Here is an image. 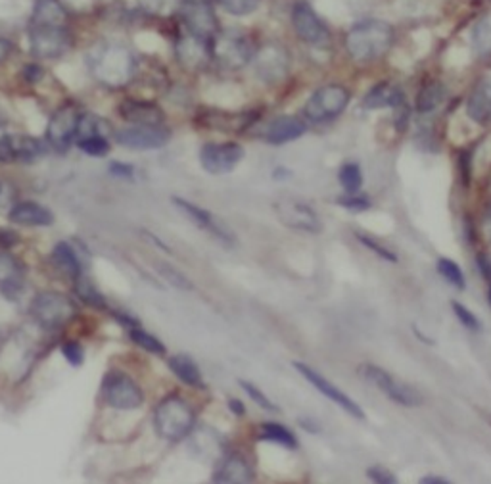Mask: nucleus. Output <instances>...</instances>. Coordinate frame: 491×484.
Returning <instances> with one entry per match:
<instances>
[{
  "label": "nucleus",
  "instance_id": "f257e3e1",
  "mask_svg": "<svg viewBox=\"0 0 491 484\" xmlns=\"http://www.w3.org/2000/svg\"><path fill=\"white\" fill-rule=\"evenodd\" d=\"M394 27L382 20H363L355 23L346 37V50L355 62L368 64L380 60L394 45Z\"/></svg>",
  "mask_w": 491,
  "mask_h": 484
},
{
  "label": "nucleus",
  "instance_id": "f03ea898",
  "mask_svg": "<svg viewBox=\"0 0 491 484\" xmlns=\"http://www.w3.org/2000/svg\"><path fill=\"white\" fill-rule=\"evenodd\" d=\"M93 78L106 87H123L137 71V58L122 45H102L88 58Z\"/></svg>",
  "mask_w": 491,
  "mask_h": 484
},
{
  "label": "nucleus",
  "instance_id": "7ed1b4c3",
  "mask_svg": "<svg viewBox=\"0 0 491 484\" xmlns=\"http://www.w3.org/2000/svg\"><path fill=\"white\" fill-rule=\"evenodd\" d=\"M212 60L223 69H242L251 64L256 47L241 29H219L210 41Z\"/></svg>",
  "mask_w": 491,
  "mask_h": 484
},
{
  "label": "nucleus",
  "instance_id": "20e7f679",
  "mask_svg": "<svg viewBox=\"0 0 491 484\" xmlns=\"http://www.w3.org/2000/svg\"><path fill=\"white\" fill-rule=\"evenodd\" d=\"M195 412H192L188 402L178 398V396H169V398L161 400L154 412L156 433L169 443H178V440L186 438L195 429Z\"/></svg>",
  "mask_w": 491,
  "mask_h": 484
},
{
  "label": "nucleus",
  "instance_id": "39448f33",
  "mask_svg": "<svg viewBox=\"0 0 491 484\" xmlns=\"http://www.w3.org/2000/svg\"><path fill=\"white\" fill-rule=\"evenodd\" d=\"M273 212L278 222L297 233L319 234L323 231V222L317 210L309 202L297 196H280L273 202Z\"/></svg>",
  "mask_w": 491,
  "mask_h": 484
},
{
  "label": "nucleus",
  "instance_id": "423d86ee",
  "mask_svg": "<svg viewBox=\"0 0 491 484\" xmlns=\"http://www.w3.org/2000/svg\"><path fill=\"white\" fill-rule=\"evenodd\" d=\"M350 98L351 95L344 85H336V83L324 85V87H319V89L309 96V100L305 102L304 114L307 120L314 123L331 122L348 108Z\"/></svg>",
  "mask_w": 491,
  "mask_h": 484
},
{
  "label": "nucleus",
  "instance_id": "0eeeda50",
  "mask_svg": "<svg viewBox=\"0 0 491 484\" xmlns=\"http://www.w3.org/2000/svg\"><path fill=\"white\" fill-rule=\"evenodd\" d=\"M359 375L370 383L373 387H377L386 398H390L392 402L404 406V407H416L423 404L421 394L416 392L413 387L401 383L399 379H396L392 373H388L386 370L378 368V365L373 363H363L359 365Z\"/></svg>",
  "mask_w": 491,
  "mask_h": 484
},
{
  "label": "nucleus",
  "instance_id": "6e6552de",
  "mask_svg": "<svg viewBox=\"0 0 491 484\" xmlns=\"http://www.w3.org/2000/svg\"><path fill=\"white\" fill-rule=\"evenodd\" d=\"M77 314L76 302L59 292H42L32 302V315L44 329L64 327Z\"/></svg>",
  "mask_w": 491,
  "mask_h": 484
},
{
  "label": "nucleus",
  "instance_id": "1a4fd4ad",
  "mask_svg": "<svg viewBox=\"0 0 491 484\" xmlns=\"http://www.w3.org/2000/svg\"><path fill=\"white\" fill-rule=\"evenodd\" d=\"M71 47L66 25H29V50L42 60L64 56Z\"/></svg>",
  "mask_w": 491,
  "mask_h": 484
},
{
  "label": "nucleus",
  "instance_id": "9d476101",
  "mask_svg": "<svg viewBox=\"0 0 491 484\" xmlns=\"http://www.w3.org/2000/svg\"><path fill=\"white\" fill-rule=\"evenodd\" d=\"M102 396L108 406L115 409H137L142 406V390L129 375L122 371H110L102 380Z\"/></svg>",
  "mask_w": 491,
  "mask_h": 484
},
{
  "label": "nucleus",
  "instance_id": "9b49d317",
  "mask_svg": "<svg viewBox=\"0 0 491 484\" xmlns=\"http://www.w3.org/2000/svg\"><path fill=\"white\" fill-rule=\"evenodd\" d=\"M292 25L296 35L307 45L321 47L331 41V29L305 0H297L292 8Z\"/></svg>",
  "mask_w": 491,
  "mask_h": 484
},
{
  "label": "nucleus",
  "instance_id": "f8f14e48",
  "mask_svg": "<svg viewBox=\"0 0 491 484\" xmlns=\"http://www.w3.org/2000/svg\"><path fill=\"white\" fill-rule=\"evenodd\" d=\"M251 64H254L258 78L263 83L275 85L286 78L290 69V54L286 47L278 45V42H267V45L256 50Z\"/></svg>",
  "mask_w": 491,
  "mask_h": 484
},
{
  "label": "nucleus",
  "instance_id": "ddd939ff",
  "mask_svg": "<svg viewBox=\"0 0 491 484\" xmlns=\"http://www.w3.org/2000/svg\"><path fill=\"white\" fill-rule=\"evenodd\" d=\"M115 142L125 146L129 151H158L163 149L171 139L169 129L163 125H131L115 131Z\"/></svg>",
  "mask_w": 491,
  "mask_h": 484
},
{
  "label": "nucleus",
  "instance_id": "4468645a",
  "mask_svg": "<svg viewBox=\"0 0 491 484\" xmlns=\"http://www.w3.org/2000/svg\"><path fill=\"white\" fill-rule=\"evenodd\" d=\"M81 112L76 106H62L49 122L47 144L56 152H66L77 139Z\"/></svg>",
  "mask_w": 491,
  "mask_h": 484
},
{
  "label": "nucleus",
  "instance_id": "2eb2a0df",
  "mask_svg": "<svg viewBox=\"0 0 491 484\" xmlns=\"http://www.w3.org/2000/svg\"><path fill=\"white\" fill-rule=\"evenodd\" d=\"M294 370L300 373L309 385H314L315 390H319L323 396H326V398L332 400L336 406H340L351 417L359 419V421H367L363 407L357 404L353 398H350V396L344 390H340L334 383H331L329 379H324L319 371H315L314 368H309L307 363H302V361H294Z\"/></svg>",
  "mask_w": 491,
  "mask_h": 484
},
{
  "label": "nucleus",
  "instance_id": "dca6fc26",
  "mask_svg": "<svg viewBox=\"0 0 491 484\" xmlns=\"http://www.w3.org/2000/svg\"><path fill=\"white\" fill-rule=\"evenodd\" d=\"M244 154L238 142H207L200 151V164L207 173L225 175L241 164Z\"/></svg>",
  "mask_w": 491,
  "mask_h": 484
},
{
  "label": "nucleus",
  "instance_id": "f3484780",
  "mask_svg": "<svg viewBox=\"0 0 491 484\" xmlns=\"http://www.w3.org/2000/svg\"><path fill=\"white\" fill-rule=\"evenodd\" d=\"M173 204H175V208L181 212L185 217H188L198 229L205 231L207 234H212V237L215 241H219L221 244H229V246L234 244V233L225 224H223L221 219H217L212 212H207L185 198H173Z\"/></svg>",
  "mask_w": 491,
  "mask_h": 484
},
{
  "label": "nucleus",
  "instance_id": "a211bd4d",
  "mask_svg": "<svg viewBox=\"0 0 491 484\" xmlns=\"http://www.w3.org/2000/svg\"><path fill=\"white\" fill-rule=\"evenodd\" d=\"M44 152L47 144L32 135H3L0 137V164L12 161H35Z\"/></svg>",
  "mask_w": 491,
  "mask_h": 484
},
{
  "label": "nucleus",
  "instance_id": "6ab92c4d",
  "mask_svg": "<svg viewBox=\"0 0 491 484\" xmlns=\"http://www.w3.org/2000/svg\"><path fill=\"white\" fill-rule=\"evenodd\" d=\"M183 23L188 33L205 41H212V37L219 32L217 16L212 5H185Z\"/></svg>",
  "mask_w": 491,
  "mask_h": 484
},
{
  "label": "nucleus",
  "instance_id": "aec40b11",
  "mask_svg": "<svg viewBox=\"0 0 491 484\" xmlns=\"http://www.w3.org/2000/svg\"><path fill=\"white\" fill-rule=\"evenodd\" d=\"M175 52H177L178 62H181L188 69H200L212 60L210 41L200 39L188 32H186V35H183L181 39L177 41Z\"/></svg>",
  "mask_w": 491,
  "mask_h": 484
},
{
  "label": "nucleus",
  "instance_id": "412c9836",
  "mask_svg": "<svg viewBox=\"0 0 491 484\" xmlns=\"http://www.w3.org/2000/svg\"><path fill=\"white\" fill-rule=\"evenodd\" d=\"M305 131H307L305 122L300 120L297 115H280V117H275V120L269 122V125L265 127L263 139L269 144L280 146V144L300 139Z\"/></svg>",
  "mask_w": 491,
  "mask_h": 484
},
{
  "label": "nucleus",
  "instance_id": "4be33fe9",
  "mask_svg": "<svg viewBox=\"0 0 491 484\" xmlns=\"http://www.w3.org/2000/svg\"><path fill=\"white\" fill-rule=\"evenodd\" d=\"M119 115L132 125H163V112L154 105V102L146 100H125L117 108Z\"/></svg>",
  "mask_w": 491,
  "mask_h": 484
},
{
  "label": "nucleus",
  "instance_id": "5701e85b",
  "mask_svg": "<svg viewBox=\"0 0 491 484\" xmlns=\"http://www.w3.org/2000/svg\"><path fill=\"white\" fill-rule=\"evenodd\" d=\"M25 269L22 261L12 254L0 252V292L8 298H16L23 290Z\"/></svg>",
  "mask_w": 491,
  "mask_h": 484
},
{
  "label": "nucleus",
  "instance_id": "b1692460",
  "mask_svg": "<svg viewBox=\"0 0 491 484\" xmlns=\"http://www.w3.org/2000/svg\"><path fill=\"white\" fill-rule=\"evenodd\" d=\"M212 480L227 484H246L254 480V471H251L250 463L242 456H225L219 460Z\"/></svg>",
  "mask_w": 491,
  "mask_h": 484
},
{
  "label": "nucleus",
  "instance_id": "393cba45",
  "mask_svg": "<svg viewBox=\"0 0 491 484\" xmlns=\"http://www.w3.org/2000/svg\"><path fill=\"white\" fill-rule=\"evenodd\" d=\"M467 114L472 122L480 125L491 122V78H484L474 85L467 100Z\"/></svg>",
  "mask_w": 491,
  "mask_h": 484
},
{
  "label": "nucleus",
  "instance_id": "a878e982",
  "mask_svg": "<svg viewBox=\"0 0 491 484\" xmlns=\"http://www.w3.org/2000/svg\"><path fill=\"white\" fill-rule=\"evenodd\" d=\"M10 222L20 224V225H32V227H47L54 224V214L42 206L39 202H18L16 206H12L10 214Z\"/></svg>",
  "mask_w": 491,
  "mask_h": 484
},
{
  "label": "nucleus",
  "instance_id": "bb28decb",
  "mask_svg": "<svg viewBox=\"0 0 491 484\" xmlns=\"http://www.w3.org/2000/svg\"><path fill=\"white\" fill-rule=\"evenodd\" d=\"M404 91L399 89L394 83H378L370 89L365 98H363V106L367 110H382V108H399L404 105Z\"/></svg>",
  "mask_w": 491,
  "mask_h": 484
},
{
  "label": "nucleus",
  "instance_id": "cd10ccee",
  "mask_svg": "<svg viewBox=\"0 0 491 484\" xmlns=\"http://www.w3.org/2000/svg\"><path fill=\"white\" fill-rule=\"evenodd\" d=\"M66 18V8L59 0H37L29 25H64Z\"/></svg>",
  "mask_w": 491,
  "mask_h": 484
},
{
  "label": "nucleus",
  "instance_id": "c85d7f7f",
  "mask_svg": "<svg viewBox=\"0 0 491 484\" xmlns=\"http://www.w3.org/2000/svg\"><path fill=\"white\" fill-rule=\"evenodd\" d=\"M52 260L56 263V268L62 269L66 275H69L73 281L83 275V261H81L76 248H73L69 242L56 244L54 252H52Z\"/></svg>",
  "mask_w": 491,
  "mask_h": 484
},
{
  "label": "nucleus",
  "instance_id": "c756f323",
  "mask_svg": "<svg viewBox=\"0 0 491 484\" xmlns=\"http://www.w3.org/2000/svg\"><path fill=\"white\" fill-rule=\"evenodd\" d=\"M169 370L177 375L178 380H183L185 385L188 387H202L204 379H202V371L198 368V363L192 360L190 356L178 354L169 358Z\"/></svg>",
  "mask_w": 491,
  "mask_h": 484
},
{
  "label": "nucleus",
  "instance_id": "7c9ffc66",
  "mask_svg": "<svg viewBox=\"0 0 491 484\" xmlns=\"http://www.w3.org/2000/svg\"><path fill=\"white\" fill-rule=\"evenodd\" d=\"M443 96H445V89L441 83L438 81L428 83L419 91V96H416V110H419L421 114L434 112L443 102Z\"/></svg>",
  "mask_w": 491,
  "mask_h": 484
},
{
  "label": "nucleus",
  "instance_id": "2f4dec72",
  "mask_svg": "<svg viewBox=\"0 0 491 484\" xmlns=\"http://www.w3.org/2000/svg\"><path fill=\"white\" fill-rule=\"evenodd\" d=\"M259 438L261 440H269V443H277L285 448H297V438L294 433L286 427H282L278 423H265L259 429Z\"/></svg>",
  "mask_w": 491,
  "mask_h": 484
},
{
  "label": "nucleus",
  "instance_id": "473e14b6",
  "mask_svg": "<svg viewBox=\"0 0 491 484\" xmlns=\"http://www.w3.org/2000/svg\"><path fill=\"white\" fill-rule=\"evenodd\" d=\"M338 179L346 193H359V188L363 187V171L355 161H348V164L340 168Z\"/></svg>",
  "mask_w": 491,
  "mask_h": 484
},
{
  "label": "nucleus",
  "instance_id": "72a5a7b5",
  "mask_svg": "<svg viewBox=\"0 0 491 484\" xmlns=\"http://www.w3.org/2000/svg\"><path fill=\"white\" fill-rule=\"evenodd\" d=\"M76 292L85 304L95 306V307H106V300H104V297L100 295L98 288L91 281H88L85 275L76 279Z\"/></svg>",
  "mask_w": 491,
  "mask_h": 484
},
{
  "label": "nucleus",
  "instance_id": "f704fd0d",
  "mask_svg": "<svg viewBox=\"0 0 491 484\" xmlns=\"http://www.w3.org/2000/svg\"><path fill=\"white\" fill-rule=\"evenodd\" d=\"M129 336H131V341H132V342H135V344L141 346V348H144L146 352H150V354H156V356H163V354H166V346L161 344V341H158L154 334L142 331L141 327L131 329V331H129Z\"/></svg>",
  "mask_w": 491,
  "mask_h": 484
},
{
  "label": "nucleus",
  "instance_id": "c9c22d12",
  "mask_svg": "<svg viewBox=\"0 0 491 484\" xmlns=\"http://www.w3.org/2000/svg\"><path fill=\"white\" fill-rule=\"evenodd\" d=\"M238 385H241L242 390L250 396L251 400H254V404L259 406L261 409H265V412H271V414H278L280 412V407L259 387H256L254 383H248V380H238Z\"/></svg>",
  "mask_w": 491,
  "mask_h": 484
},
{
  "label": "nucleus",
  "instance_id": "e433bc0d",
  "mask_svg": "<svg viewBox=\"0 0 491 484\" xmlns=\"http://www.w3.org/2000/svg\"><path fill=\"white\" fill-rule=\"evenodd\" d=\"M438 273L448 281L450 285L457 287L463 290L467 285H465V275L463 271H460V268L457 266V263L453 260H448V258H440L438 260Z\"/></svg>",
  "mask_w": 491,
  "mask_h": 484
},
{
  "label": "nucleus",
  "instance_id": "4c0bfd02",
  "mask_svg": "<svg viewBox=\"0 0 491 484\" xmlns=\"http://www.w3.org/2000/svg\"><path fill=\"white\" fill-rule=\"evenodd\" d=\"M79 149L88 156H104L110 152V141L106 135H91L76 141Z\"/></svg>",
  "mask_w": 491,
  "mask_h": 484
},
{
  "label": "nucleus",
  "instance_id": "58836bf2",
  "mask_svg": "<svg viewBox=\"0 0 491 484\" xmlns=\"http://www.w3.org/2000/svg\"><path fill=\"white\" fill-rule=\"evenodd\" d=\"M212 117L214 122H210V127L217 129V131H241V127H244L246 123H241V114L232 115L227 112H217V114H207Z\"/></svg>",
  "mask_w": 491,
  "mask_h": 484
},
{
  "label": "nucleus",
  "instance_id": "ea45409f",
  "mask_svg": "<svg viewBox=\"0 0 491 484\" xmlns=\"http://www.w3.org/2000/svg\"><path fill=\"white\" fill-rule=\"evenodd\" d=\"M219 3L231 16H248L259 8L261 0H219Z\"/></svg>",
  "mask_w": 491,
  "mask_h": 484
},
{
  "label": "nucleus",
  "instance_id": "a19ab883",
  "mask_svg": "<svg viewBox=\"0 0 491 484\" xmlns=\"http://www.w3.org/2000/svg\"><path fill=\"white\" fill-rule=\"evenodd\" d=\"M158 271L161 273V277L166 279V281H169L173 287L177 288H183V290H192L195 287H192V283L188 281V279L181 273V271H177L175 268L168 266V263H159L158 266Z\"/></svg>",
  "mask_w": 491,
  "mask_h": 484
},
{
  "label": "nucleus",
  "instance_id": "79ce46f5",
  "mask_svg": "<svg viewBox=\"0 0 491 484\" xmlns=\"http://www.w3.org/2000/svg\"><path fill=\"white\" fill-rule=\"evenodd\" d=\"M338 204L341 208H346L350 212H367L370 206H373V202L367 196H361L357 193H348L344 196L338 198Z\"/></svg>",
  "mask_w": 491,
  "mask_h": 484
},
{
  "label": "nucleus",
  "instance_id": "37998d69",
  "mask_svg": "<svg viewBox=\"0 0 491 484\" xmlns=\"http://www.w3.org/2000/svg\"><path fill=\"white\" fill-rule=\"evenodd\" d=\"M451 307H453L455 317L460 321V325L467 327V329H470V331H480L482 323H480L478 317H476V315L468 310V307H465L463 304H459V302H451Z\"/></svg>",
  "mask_w": 491,
  "mask_h": 484
},
{
  "label": "nucleus",
  "instance_id": "c03bdc74",
  "mask_svg": "<svg viewBox=\"0 0 491 484\" xmlns=\"http://www.w3.org/2000/svg\"><path fill=\"white\" fill-rule=\"evenodd\" d=\"M357 239H359V242H363L368 248V251H373L377 256H380L384 261H390V263L397 261V256L390 251V248L384 246L377 239H370V237H367V234H361V233L357 234Z\"/></svg>",
  "mask_w": 491,
  "mask_h": 484
},
{
  "label": "nucleus",
  "instance_id": "a18cd8bd",
  "mask_svg": "<svg viewBox=\"0 0 491 484\" xmlns=\"http://www.w3.org/2000/svg\"><path fill=\"white\" fill-rule=\"evenodd\" d=\"M367 477H368V480L378 482V484H397V477L382 465L368 467L367 469Z\"/></svg>",
  "mask_w": 491,
  "mask_h": 484
},
{
  "label": "nucleus",
  "instance_id": "49530a36",
  "mask_svg": "<svg viewBox=\"0 0 491 484\" xmlns=\"http://www.w3.org/2000/svg\"><path fill=\"white\" fill-rule=\"evenodd\" d=\"M62 354L66 356V360L71 365H76V368H77V365H81L83 360H85V352H83L81 344L79 342H73V341H69V342H66L62 346Z\"/></svg>",
  "mask_w": 491,
  "mask_h": 484
},
{
  "label": "nucleus",
  "instance_id": "de8ad7c7",
  "mask_svg": "<svg viewBox=\"0 0 491 484\" xmlns=\"http://www.w3.org/2000/svg\"><path fill=\"white\" fill-rule=\"evenodd\" d=\"M478 268H480L482 277L491 285V260L487 256H480L478 258Z\"/></svg>",
  "mask_w": 491,
  "mask_h": 484
},
{
  "label": "nucleus",
  "instance_id": "09e8293b",
  "mask_svg": "<svg viewBox=\"0 0 491 484\" xmlns=\"http://www.w3.org/2000/svg\"><path fill=\"white\" fill-rule=\"evenodd\" d=\"M110 173L115 175V178H131L132 168L131 166H123V164H112L110 166Z\"/></svg>",
  "mask_w": 491,
  "mask_h": 484
},
{
  "label": "nucleus",
  "instance_id": "8fccbe9b",
  "mask_svg": "<svg viewBox=\"0 0 491 484\" xmlns=\"http://www.w3.org/2000/svg\"><path fill=\"white\" fill-rule=\"evenodd\" d=\"M12 52V42L5 37H0V64L6 62V58L10 56Z\"/></svg>",
  "mask_w": 491,
  "mask_h": 484
},
{
  "label": "nucleus",
  "instance_id": "3c124183",
  "mask_svg": "<svg viewBox=\"0 0 491 484\" xmlns=\"http://www.w3.org/2000/svg\"><path fill=\"white\" fill-rule=\"evenodd\" d=\"M41 69H39V66H25V78H27V81H37V78L41 76Z\"/></svg>",
  "mask_w": 491,
  "mask_h": 484
},
{
  "label": "nucleus",
  "instance_id": "603ef678",
  "mask_svg": "<svg viewBox=\"0 0 491 484\" xmlns=\"http://www.w3.org/2000/svg\"><path fill=\"white\" fill-rule=\"evenodd\" d=\"M421 482H424V484H450V479L438 477V475H426L421 479Z\"/></svg>",
  "mask_w": 491,
  "mask_h": 484
},
{
  "label": "nucleus",
  "instance_id": "864d4df0",
  "mask_svg": "<svg viewBox=\"0 0 491 484\" xmlns=\"http://www.w3.org/2000/svg\"><path fill=\"white\" fill-rule=\"evenodd\" d=\"M292 178V171L286 169V168H277L273 171V179L275 181H282V179H290Z\"/></svg>",
  "mask_w": 491,
  "mask_h": 484
},
{
  "label": "nucleus",
  "instance_id": "5fc2aeb1",
  "mask_svg": "<svg viewBox=\"0 0 491 484\" xmlns=\"http://www.w3.org/2000/svg\"><path fill=\"white\" fill-rule=\"evenodd\" d=\"M229 407H231V412L234 416H244L246 414V407H244V404L241 400H231Z\"/></svg>",
  "mask_w": 491,
  "mask_h": 484
},
{
  "label": "nucleus",
  "instance_id": "6e6d98bb",
  "mask_svg": "<svg viewBox=\"0 0 491 484\" xmlns=\"http://www.w3.org/2000/svg\"><path fill=\"white\" fill-rule=\"evenodd\" d=\"M185 5H212V0H183Z\"/></svg>",
  "mask_w": 491,
  "mask_h": 484
},
{
  "label": "nucleus",
  "instance_id": "4d7b16f0",
  "mask_svg": "<svg viewBox=\"0 0 491 484\" xmlns=\"http://www.w3.org/2000/svg\"><path fill=\"white\" fill-rule=\"evenodd\" d=\"M487 225H489V233H491V212H489V217H487Z\"/></svg>",
  "mask_w": 491,
  "mask_h": 484
},
{
  "label": "nucleus",
  "instance_id": "13d9d810",
  "mask_svg": "<svg viewBox=\"0 0 491 484\" xmlns=\"http://www.w3.org/2000/svg\"><path fill=\"white\" fill-rule=\"evenodd\" d=\"M487 297H489V304H491V285H489V292H487Z\"/></svg>",
  "mask_w": 491,
  "mask_h": 484
},
{
  "label": "nucleus",
  "instance_id": "bf43d9fd",
  "mask_svg": "<svg viewBox=\"0 0 491 484\" xmlns=\"http://www.w3.org/2000/svg\"><path fill=\"white\" fill-rule=\"evenodd\" d=\"M0 193H3V185H0Z\"/></svg>",
  "mask_w": 491,
  "mask_h": 484
}]
</instances>
